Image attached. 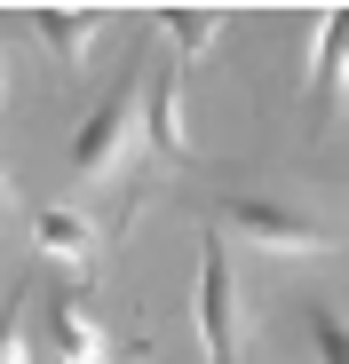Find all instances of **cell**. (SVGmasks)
Segmentation results:
<instances>
[{"label": "cell", "mask_w": 349, "mask_h": 364, "mask_svg": "<svg viewBox=\"0 0 349 364\" xmlns=\"http://www.w3.org/2000/svg\"><path fill=\"white\" fill-rule=\"evenodd\" d=\"M135 111H143V72H127L120 87H111V95L88 111V127L72 135V174H80V182L120 174V159H127V135H135Z\"/></svg>", "instance_id": "1"}, {"label": "cell", "mask_w": 349, "mask_h": 364, "mask_svg": "<svg viewBox=\"0 0 349 364\" xmlns=\"http://www.w3.org/2000/svg\"><path fill=\"white\" fill-rule=\"evenodd\" d=\"M199 341H207V364H239V285H230L222 230L199 237Z\"/></svg>", "instance_id": "2"}, {"label": "cell", "mask_w": 349, "mask_h": 364, "mask_svg": "<svg viewBox=\"0 0 349 364\" xmlns=\"http://www.w3.org/2000/svg\"><path fill=\"white\" fill-rule=\"evenodd\" d=\"M222 222H230V230H246L254 246H270V254H325V246H333V230H325L318 214L278 206V198H230Z\"/></svg>", "instance_id": "3"}, {"label": "cell", "mask_w": 349, "mask_h": 364, "mask_svg": "<svg viewBox=\"0 0 349 364\" xmlns=\"http://www.w3.org/2000/svg\"><path fill=\"white\" fill-rule=\"evenodd\" d=\"M48 333H56V364H111V356H143V341H111V333L80 309V285H72V277L48 293Z\"/></svg>", "instance_id": "4"}, {"label": "cell", "mask_w": 349, "mask_h": 364, "mask_svg": "<svg viewBox=\"0 0 349 364\" xmlns=\"http://www.w3.org/2000/svg\"><path fill=\"white\" fill-rule=\"evenodd\" d=\"M183 55H167V64L143 80V135H151V151L159 159H183L191 151V135H183Z\"/></svg>", "instance_id": "5"}, {"label": "cell", "mask_w": 349, "mask_h": 364, "mask_svg": "<svg viewBox=\"0 0 349 364\" xmlns=\"http://www.w3.org/2000/svg\"><path fill=\"white\" fill-rule=\"evenodd\" d=\"M310 103L318 119H333L349 103V9H325L318 16V55H310Z\"/></svg>", "instance_id": "6"}, {"label": "cell", "mask_w": 349, "mask_h": 364, "mask_svg": "<svg viewBox=\"0 0 349 364\" xmlns=\"http://www.w3.org/2000/svg\"><path fill=\"white\" fill-rule=\"evenodd\" d=\"M32 237H40V254H48L56 269H64L72 285L88 277V254H95V230H88V214H72V206H48Z\"/></svg>", "instance_id": "7"}, {"label": "cell", "mask_w": 349, "mask_h": 364, "mask_svg": "<svg viewBox=\"0 0 349 364\" xmlns=\"http://www.w3.org/2000/svg\"><path fill=\"white\" fill-rule=\"evenodd\" d=\"M32 32L56 48V64H64V72H80V64H88V48L103 40V9H40Z\"/></svg>", "instance_id": "8"}, {"label": "cell", "mask_w": 349, "mask_h": 364, "mask_svg": "<svg viewBox=\"0 0 349 364\" xmlns=\"http://www.w3.org/2000/svg\"><path fill=\"white\" fill-rule=\"evenodd\" d=\"M159 24H167L174 55H183V64H199V55L214 48V32H222V9H167Z\"/></svg>", "instance_id": "9"}, {"label": "cell", "mask_w": 349, "mask_h": 364, "mask_svg": "<svg viewBox=\"0 0 349 364\" xmlns=\"http://www.w3.org/2000/svg\"><path fill=\"white\" fill-rule=\"evenodd\" d=\"M310 341H318V364H349V317L310 309Z\"/></svg>", "instance_id": "10"}, {"label": "cell", "mask_w": 349, "mask_h": 364, "mask_svg": "<svg viewBox=\"0 0 349 364\" xmlns=\"http://www.w3.org/2000/svg\"><path fill=\"white\" fill-rule=\"evenodd\" d=\"M24 309L32 301L9 293V309H0V364H32V341H24Z\"/></svg>", "instance_id": "11"}, {"label": "cell", "mask_w": 349, "mask_h": 364, "mask_svg": "<svg viewBox=\"0 0 349 364\" xmlns=\"http://www.w3.org/2000/svg\"><path fill=\"white\" fill-rule=\"evenodd\" d=\"M0 206H9V166H0Z\"/></svg>", "instance_id": "12"}]
</instances>
